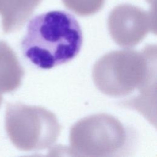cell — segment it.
<instances>
[{
  "instance_id": "1",
  "label": "cell",
  "mask_w": 157,
  "mask_h": 157,
  "mask_svg": "<svg viewBox=\"0 0 157 157\" xmlns=\"http://www.w3.org/2000/svg\"><path fill=\"white\" fill-rule=\"evenodd\" d=\"M156 73V48L149 45L140 52L125 49L106 53L95 63L92 76L98 90L110 96H125L138 90L139 95L128 103L140 110L142 104L151 101Z\"/></svg>"
},
{
  "instance_id": "6",
  "label": "cell",
  "mask_w": 157,
  "mask_h": 157,
  "mask_svg": "<svg viewBox=\"0 0 157 157\" xmlns=\"http://www.w3.org/2000/svg\"><path fill=\"white\" fill-rule=\"evenodd\" d=\"M41 0H0V15L4 33L20 29Z\"/></svg>"
},
{
  "instance_id": "2",
  "label": "cell",
  "mask_w": 157,
  "mask_h": 157,
  "mask_svg": "<svg viewBox=\"0 0 157 157\" xmlns=\"http://www.w3.org/2000/svg\"><path fill=\"white\" fill-rule=\"evenodd\" d=\"M82 32L77 19L62 10L34 17L21 42L24 56L37 67L48 69L67 63L79 53Z\"/></svg>"
},
{
  "instance_id": "3",
  "label": "cell",
  "mask_w": 157,
  "mask_h": 157,
  "mask_svg": "<svg viewBox=\"0 0 157 157\" xmlns=\"http://www.w3.org/2000/svg\"><path fill=\"white\" fill-rule=\"evenodd\" d=\"M128 132L124 125L110 115H90L71 126L69 151L74 156H120L128 147Z\"/></svg>"
},
{
  "instance_id": "8",
  "label": "cell",
  "mask_w": 157,
  "mask_h": 157,
  "mask_svg": "<svg viewBox=\"0 0 157 157\" xmlns=\"http://www.w3.org/2000/svg\"><path fill=\"white\" fill-rule=\"evenodd\" d=\"M2 96H1V93H0V105H1V102H2Z\"/></svg>"
},
{
  "instance_id": "5",
  "label": "cell",
  "mask_w": 157,
  "mask_h": 157,
  "mask_svg": "<svg viewBox=\"0 0 157 157\" xmlns=\"http://www.w3.org/2000/svg\"><path fill=\"white\" fill-rule=\"evenodd\" d=\"M108 26L115 42L121 47L131 48L139 44L151 29L148 15L134 7L121 6L110 13Z\"/></svg>"
},
{
  "instance_id": "7",
  "label": "cell",
  "mask_w": 157,
  "mask_h": 157,
  "mask_svg": "<svg viewBox=\"0 0 157 157\" xmlns=\"http://www.w3.org/2000/svg\"><path fill=\"white\" fill-rule=\"evenodd\" d=\"M24 74L16 53L6 42L0 40V93L16 90Z\"/></svg>"
},
{
  "instance_id": "4",
  "label": "cell",
  "mask_w": 157,
  "mask_h": 157,
  "mask_svg": "<svg viewBox=\"0 0 157 157\" xmlns=\"http://www.w3.org/2000/svg\"><path fill=\"white\" fill-rule=\"evenodd\" d=\"M5 129L18 149L31 151L44 150L53 145L61 126L50 110L18 102L7 105Z\"/></svg>"
}]
</instances>
